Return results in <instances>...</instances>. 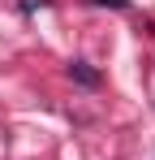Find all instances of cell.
<instances>
[{"mask_svg":"<svg viewBox=\"0 0 155 160\" xmlns=\"http://www.w3.org/2000/svg\"><path fill=\"white\" fill-rule=\"evenodd\" d=\"M69 78H73L78 87H86V91H95V87H99V69H91L86 61H69Z\"/></svg>","mask_w":155,"mask_h":160,"instance_id":"cell-1","label":"cell"},{"mask_svg":"<svg viewBox=\"0 0 155 160\" xmlns=\"http://www.w3.org/2000/svg\"><path fill=\"white\" fill-rule=\"evenodd\" d=\"M86 4H108V9H121V13L129 9V0H86Z\"/></svg>","mask_w":155,"mask_h":160,"instance_id":"cell-2","label":"cell"}]
</instances>
